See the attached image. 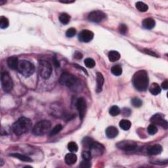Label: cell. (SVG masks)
<instances>
[{
  "mask_svg": "<svg viewBox=\"0 0 168 168\" xmlns=\"http://www.w3.org/2000/svg\"><path fill=\"white\" fill-rule=\"evenodd\" d=\"M132 82L138 91H146L148 87V76L145 70H139L133 75Z\"/></svg>",
  "mask_w": 168,
  "mask_h": 168,
  "instance_id": "obj_1",
  "label": "cell"
},
{
  "mask_svg": "<svg viewBox=\"0 0 168 168\" xmlns=\"http://www.w3.org/2000/svg\"><path fill=\"white\" fill-rule=\"evenodd\" d=\"M32 125V123L30 119L26 117H21L14 123L12 128L14 134L17 135H21L30 130Z\"/></svg>",
  "mask_w": 168,
  "mask_h": 168,
  "instance_id": "obj_2",
  "label": "cell"
},
{
  "mask_svg": "<svg viewBox=\"0 0 168 168\" xmlns=\"http://www.w3.org/2000/svg\"><path fill=\"white\" fill-rule=\"evenodd\" d=\"M17 70L19 72L25 77H30L34 74L35 67L34 64L25 60H22L19 62L17 67Z\"/></svg>",
  "mask_w": 168,
  "mask_h": 168,
  "instance_id": "obj_3",
  "label": "cell"
},
{
  "mask_svg": "<svg viewBox=\"0 0 168 168\" xmlns=\"http://www.w3.org/2000/svg\"><path fill=\"white\" fill-rule=\"evenodd\" d=\"M51 124L49 121L42 120L37 123L33 128L32 133L36 136H42L49 132Z\"/></svg>",
  "mask_w": 168,
  "mask_h": 168,
  "instance_id": "obj_4",
  "label": "cell"
},
{
  "mask_svg": "<svg viewBox=\"0 0 168 168\" xmlns=\"http://www.w3.org/2000/svg\"><path fill=\"white\" fill-rule=\"evenodd\" d=\"M59 82L62 85L67 87L70 89H72L77 83V78L70 73H62L60 77Z\"/></svg>",
  "mask_w": 168,
  "mask_h": 168,
  "instance_id": "obj_5",
  "label": "cell"
},
{
  "mask_svg": "<svg viewBox=\"0 0 168 168\" xmlns=\"http://www.w3.org/2000/svg\"><path fill=\"white\" fill-rule=\"evenodd\" d=\"M39 73L45 80L49 79L52 74V67L49 62L41 60L39 62Z\"/></svg>",
  "mask_w": 168,
  "mask_h": 168,
  "instance_id": "obj_6",
  "label": "cell"
},
{
  "mask_svg": "<svg viewBox=\"0 0 168 168\" xmlns=\"http://www.w3.org/2000/svg\"><path fill=\"white\" fill-rule=\"evenodd\" d=\"M1 83L2 88L6 93L11 91L13 88V82L11 77L7 72H4L1 74Z\"/></svg>",
  "mask_w": 168,
  "mask_h": 168,
  "instance_id": "obj_7",
  "label": "cell"
},
{
  "mask_svg": "<svg viewBox=\"0 0 168 168\" xmlns=\"http://www.w3.org/2000/svg\"><path fill=\"white\" fill-rule=\"evenodd\" d=\"M106 14L101 11H93L88 14V19L89 21L95 23L101 22L106 19Z\"/></svg>",
  "mask_w": 168,
  "mask_h": 168,
  "instance_id": "obj_8",
  "label": "cell"
},
{
  "mask_svg": "<svg viewBox=\"0 0 168 168\" xmlns=\"http://www.w3.org/2000/svg\"><path fill=\"white\" fill-rule=\"evenodd\" d=\"M118 148L125 151H132L137 148V144L134 141L131 140H124L118 143L116 145Z\"/></svg>",
  "mask_w": 168,
  "mask_h": 168,
  "instance_id": "obj_9",
  "label": "cell"
},
{
  "mask_svg": "<svg viewBox=\"0 0 168 168\" xmlns=\"http://www.w3.org/2000/svg\"><path fill=\"white\" fill-rule=\"evenodd\" d=\"M89 151L91 152L92 156H99L104 152V147L102 144L93 140V142L89 146Z\"/></svg>",
  "mask_w": 168,
  "mask_h": 168,
  "instance_id": "obj_10",
  "label": "cell"
},
{
  "mask_svg": "<svg viewBox=\"0 0 168 168\" xmlns=\"http://www.w3.org/2000/svg\"><path fill=\"white\" fill-rule=\"evenodd\" d=\"M76 108H77V111H78L80 119H82L85 115L86 110H87L86 101L83 98L81 97L77 100Z\"/></svg>",
  "mask_w": 168,
  "mask_h": 168,
  "instance_id": "obj_11",
  "label": "cell"
},
{
  "mask_svg": "<svg viewBox=\"0 0 168 168\" xmlns=\"http://www.w3.org/2000/svg\"><path fill=\"white\" fill-rule=\"evenodd\" d=\"M151 121L153 124L160 125L164 129H167L168 127L167 122L166 121V119L164 118V116L160 114H156L152 116Z\"/></svg>",
  "mask_w": 168,
  "mask_h": 168,
  "instance_id": "obj_12",
  "label": "cell"
},
{
  "mask_svg": "<svg viewBox=\"0 0 168 168\" xmlns=\"http://www.w3.org/2000/svg\"><path fill=\"white\" fill-rule=\"evenodd\" d=\"M94 37V34L91 31L88 30H83L81 31L78 35V39L81 42L88 43L91 41Z\"/></svg>",
  "mask_w": 168,
  "mask_h": 168,
  "instance_id": "obj_13",
  "label": "cell"
},
{
  "mask_svg": "<svg viewBox=\"0 0 168 168\" xmlns=\"http://www.w3.org/2000/svg\"><path fill=\"white\" fill-rule=\"evenodd\" d=\"M162 151V147L160 145H154L150 146L146 149V153L148 155H158Z\"/></svg>",
  "mask_w": 168,
  "mask_h": 168,
  "instance_id": "obj_14",
  "label": "cell"
},
{
  "mask_svg": "<svg viewBox=\"0 0 168 168\" xmlns=\"http://www.w3.org/2000/svg\"><path fill=\"white\" fill-rule=\"evenodd\" d=\"M106 135L109 139H113L117 137L118 135V130L116 127H114V126H110V127H107L106 130Z\"/></svg>",
  "mask_w": 168,
  "mask_h": 168,
  "instance_id": "obj_15",
  "label": "cell"
},
{
  "mask_svg": "<svg viewBox=\"0 0 168 168\" xmlns=\"http://www.w3.org/2000/svg\"><path fill=\"white\" fill-rule=\"evenodd\" d=\"M104 82V77L103 74L100 72L97 73V88H96V91L100 93L103 89V84Z\"/></svg>",
  "mask_w": 168,
  "mask_h": 168,
  "instance_id": "obj_16",
  "label": "cell"
},
{
  "mask_svg": "<svg viewBox=\"0 0 168 168\" xmlns=\"http://www.w3.org/2000/svg\"><path fill=\"white\" fill-rule=\"evenodd\" d=\"M156 25L155 20L152 19V18H147V19H144L143 21V26L145 29L151 30L154 28Z\"/></svg>",
  "mask_w": 168,
  "mask_h": 168,
  "instance_id": "obj_17",
  "label": "cell"
},
{
  "mask_svg": "<svg viewBox=\"0 0 168 168\" xmlns=\"http://www.w3.org/2000/svg\"><path fill=\"white\" fill-rule=\"evenodd\" d=\"M7 65L12 70H17L19 61L17 56H10L7 59Z\"/></svg>",
  "mask_w": 168,
  "mask_h": 168,
  "instance_id": "obj_18",
  "label": "cell"
},
{
  "mask_svg": "<svg viewBox=\"0 0 168 168\" xmlns=\"http://www.w3.org/2000/svg\"><path fill=\"white\" fill-rule=\"evenodd\" d=\"M65 162L68 165H72L76 162L77 156L74 153H68L65 156Z\"/></svg>",
  "mask_w": 168,
  "mask_h": 168,
  "instance_id": "obj_19",
  "label": "cell"
},
{
  "mask_svg": "<svg viewBox=\"0 0 168 168\" xmlns=\"http://www.w3.org/2000/svg\"><path fill=\"white\" fill-rule=\"evenodd\" d=\"M149 91L153 95H158L160 93L161 88L158 83H153L150 87Z\"/></svg>",
  "mask_w": 168,
  "mask_h": 168,
  "instance_id": "obj_20",
  "label": "cell"
},
{
  "mask_svg": "<svg viewBox=\"0 0 168 168\" xmlns=\"http://www.w3.org/2000/svg\"><path fill=\"white\" fill-rule=\"evenodd\" d=\"M109 59L111 62H116L120 59V54L116 51H111L109 53Z\"/></svg>",
  "mask_w": 168,
  "mask_h": 168,
  "instance_id": "obj_21",
  "label": "cell"
},
{
  "mask_svg": "<svg viewBox=\"0 0 168 168\" xmlns=\"http://www.w3.org/2000/svg\"><path fill=\"white\" fill-rule=\"evenodd\" d=\"M119 125L123 130L127 131L131 127V123L128 119H122L119 123Z\"/></svg>",
  "mask_w": 168,
  "mask_h": 168,
  "instance_id": "obj_22",
  "label": "cell"
},
{
  "mask_svg": "<svg viewBox=\"0 0 168 168\" xmlns=\"http://www.w3.org/2000/svg\"><path fill=\"white\" fill-rule=\"evenodd\" d=\"M59 20L62 25H67L70 20V16L66 13H63L60 14Z\"/></svg>",
  "mask_w": 168,
  "mask_h": 168,
  "instance_id": "obj_23",
  "label": "cell"
},
{
  "mask_svg": "<svg viewBox=\"0 0 168 168\" xmlns=\"http://www.w3.org/2000/svg\"><path fill=\"white\" fill-rule=\"evenodd\" d=\"M10 156H13L14 158L19 159V160L21 161H32V160L30 158L26 156L25 155L18 154V153H15V154H10Z\"/></svg>",
  "mask_w": 168,
  "mask_h": 168,
  "instance_id": "obj_24",
  "label": "cell"
},
{
  "mask_svg": "<svg viewBox=\"0 0 168 168\" xmlns=\"http://www.w3.org/2000/svg\"><path fill=\"white\" fill-rule=\"evenodd\" d=\"M136 8L140 12H146L148 9V6L141 1H138L135 4Z\"/></svg>",
  "mask_w": 168,
  "mask_h": 168,
  "instance_id": "obj_25",
  "label": "cell"
},
{
  "mask_svg": "<svg viewBox=\"0 0 168 168\" xmlns=\"http://www.w3.org/2000/svg\"><path fill=\"white\" fill-rule=\"evenodd\" d=\"M111 72L114 76H119L122 74V68L119 65H115L111 68Z\"/></svg>",
  "mask_w": 168,
  "mask_h": 168,
  "instance_id": "obj_26",
  "label": "cell"
},
{
  "mask_svg": "<svg viewBox=\"0 0 168 168\" xmlns=\"http://www.w3.org/2000/svg\"><path fill=\"white\" fill-rule=\"evenodd\" d=\"M9 25V21L7 18L4 16L0 17V28L1 29H5Z\"/></svg>",
  "mask_w": 168,
  "mask_h": 168,
  "instance_id": "obj_27",
  "label": "cell"
},
{
  "mask_svg": "<svg viewBox=\"0 0 168 168\" xmlns=\"http://www.w3.org/2000/svg\"><path fill=\"white\" fill-rule=\"evenodd\" d=\"M121 112V110L117 106H113L110 108L109 110V114L112 116H116L119 115Z\"/></svg>",
  "mask_w": 168,
  "mask_h": 168,
  "instance_id": "obj_28",
  "label": "cell"
},
{
  "mask_svg": "<svg viewBox=\"0 0 168 168\" xmlns=\"http://www.w3.org/2000/svg\"><path fill=\"white\" fill-rule=\"evenodd\" d=\"M62 125H61V124L56 125L55 127H54L51 131L49 135H50V136H54V135H55L58 134V133H59V132L62 130Z\"/></svg>",
  "mask_w": 168,
  "mask_h": 168,
  "instance_id": "obj_29",
  "label": "cell"
},
{
  "mask_svg": "<svg viewBox=\"0 0 168 168\" xmlns=\"http://www.w3.org/2000/svg\"><path fill=\"white\" fill-rule=\"evenodd\" d=\"M68 149L71 152H76L78 151V146L75 142H70L68 145Z\"/></svg>",
  "mask_w": 168,
  "mask_h": 168,
  "instance_id": "obj_30",
  "label": "cell"
},
{
  "mask_svg": "<svg viewBox=\"0 0 168 168\" xmlns=\"http://www.w3.org/2000/svg\"><path fill=\"white\" fill-rule=\"evenodd\" d=\"M84 63H85L86 67L89 68H93V67H95V61L93 59L91 58H88L85 59Z\"/></svg>",
  "mask_w": 168,
  "mask_h": 168,
  "instance_id": "obj_31",
  "label": "cell"
},
{
  "mask_svg": "<svg viewBox=\"0 0 168 168\" xmlns=\"http://www.w3.org/2000/svg\"><path fill=\"white\" fill-rule=\"evenodd\" d=\"M158 132V128L156 127V125L154 124H151L149 125V126L148 127V133L151 135H154L156 133Z\"/></svg>",
  "mask_w": 168,
  "mask_h": 168,
  "instance_id": "obj_32",
  "label": "cell"
},
{
  "mask_svg": "<svg viewBox=\"0 0 168 168\" xmlns=\"http://www.w3.org/2000/svg\"><path fill=\"white\" fill-rule=\"evenodd\" d=\"M131 103L134 107H136V108H139L143 105L142 101L140 100V98H137V97L133 98V99L131 100Z\"/></svg>",
  "mask_w": 168,
  "mask_h": 168,
  "instance_id": "obj_33",
  "label": "cell"
},
{
  "mask_svg": "<svg viewBox=\"0 0 168 168\" xmlns=\"http://www.w3.org/2000/svg\"><path fill=\"white\" fill-rule=\"evenodd\" d=\"M82 156L83 160L89 161L91 159L92 155H91V152H90L89 151H84L82 153Z\"/></svg>",
  "mask_w": 168,
  "mask_h": 168,
  "instance_id": "obj_34",
  "label": "cell"
},
{
  "mask_svg": "<svg viewBox=\"0 0 168 168\" xmlns=\"http://www.w3.org/2000/svg\"><path fill=\"white\" fill-rule=\"evenodd\" d=\"M76 30L74 28H69L68 30H67V32H66V35H67V36L68 38H72L74 36V35H76Z\"/></svg>",
  "mask_w": 168,
  "mask_h": 168,
  "instance_id": "obj_35",
  "label": "cell"
},
{
  "mask_svg": "<svg viewBox=\"0 0 168 168\" xmlns=\"http://www.w3.org/2000/svg\"><path fill=\"white\" fill-rule=\"evenodd\" d=\"M128 31L127 27L124 24H122V25H119V32L121 33L122 34H127V32Z\"/></svg>",
  "mask_w": 168,
  "mask_h": 168,
  "instance_id": "obj_36",
  "label": "cell"
},
{
  "mask_svg": "<svg viewBox=\"0 0 168 168\" xmlns=\"http://www.w3.org/2000/svg\"><path fill=\"white\" fill-rule=\"evenodd\" d=\"M91 166V163H90L89 161H88V160H83V161H82V162H81V164H80V167H82V168H88V167H90Z\"/></svg>",
  "mask_w": 168,
  "mask_h": 168,
  "instance_id": "obj_37",
  "label": "cell"
},
{
  "mask_svg": "<svg viewBox=\"0 0 168 168\" xmlns=\"http://www.w3.org/2000/svg\"><path fill=\"white\" fill-rule=\"evenodd\" d=\"M122 114L125 116H129L131 114V111L129 109H124L122 110Z\"/></svg>",
  "mask_w": 168,
  "mask_h": 168,
  "instance_id": "obj_38",
  "label": "cell"
},
{
  "mask_svg": "<svg viewBox=\"0 0 168 168\" xmlns=\"http://www.w3.org/2000/svg\"><path fill=\"white\" fill-rule=\"evenodd\" d=\"M74 57L76 58V59L79 60V59H81L83 57V55L80 52H76V53H75V55H74Z\"/></svg>",
  "mask_w": 168,
  "mask_h": 168,
  "instance_id": "obj_39",
  "label": "cell"
},
{
  "mask_svg": "<svg viewBox=\"0 0 168 168\" xmlns=\"http://www.w3.org/2000/svg\"><path fill=\"white\" fill-rule=\"evenodd\" d=\"M161 88H162L164 89L167 90L168 88V82L167 80L164 81V82L161 83Z\"/></svg>",
  "mask_w": 168,
  "mask_h": 168,
  "instance_id": "obj_40",
  "label": "cell"
},
{
  "mask_svg": "<svg viewBox=\"0 0 168 168\" xmlns=\"http://www.w3.org/2000/svg\"><path fill=\"white\" fill-rule=\"evenodd\" d=\"M145 52H146V53H149V51L148 50H146L145 51ZM150 53H153V52H150ZM151 55H153V56H157V55H156L154 53H151Z\"/></svg>",
  "mask_w": 168,
  "mask_h": 168,
  "instance_id": "obj_41",
  "label": "cell"
},
{
  "mask_svg": "<svg viewBox=\"0 0 168 168\" xmlns=\"http://www.w3.org/2000/svg\"><path fill=\"white\" fill-rule=\"evenodd\" d=\"M61 3H63V4H71V3H73L74 1H61Z\"/></svg>",
  "mask_w": 168,
  "mask_h": 168,
  "instance_id": "obj_42",
  "label": "cell"
}]
</instances>
